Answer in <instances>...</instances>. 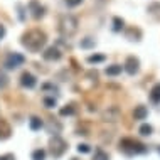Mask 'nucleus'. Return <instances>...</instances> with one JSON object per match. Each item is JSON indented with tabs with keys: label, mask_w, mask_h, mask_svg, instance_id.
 Returning <instances> with one entry per match:
<instances>
[{
	"label": "nucleus",
	"mask_w": 160,
	"mask_h": 160,
	"mask_svg": "<svg viewBox=\"0 0 160 160\" xmlns=\"http://www.w3.org/2000/svg\"><path fill=\"white\" fill-rule=\"evenodd\" d=\"M29 127H31V130H41L42 128V120L39 118V116H32L31 120H29Z\"/></svg>",
	"instance_id": "obj_16"
},
{
	"label": "nucleus",
	"mask_w": 160,
	"mask_h": 160,
	"mask_svg": "<svg viewBox=\"0 0 160 160\" xmlns=\"http://www.w3.org/2000/svg\"><path fill=\"white\" fill-rule=\"evenodd\" d=\"M158 153H160V147H158Z\"/></svg>",
	"instance_id": "obj_30"
},
{
	"label": "nucleus",
	"mask_w": 160,
	"mask_h": 160,
	"mask_svg": "<svg viewBox=\"0 0 160 160\" xmlns=\"http://www.w3.org/2000/svg\"><path fill=\"white\" fill-rule=\"evenodd\" d=\"M5 32H7V31H5V25L0 24V41H2L3 37H5Z\"/></svg>",
	"instance_id": "obj_28"
},
{
	"label": "nucleus",
	"mask_w": 160,
	"mask_h": 160,
	"mask_svg": "<svg viewBox=\"0 0 160 160\" xmlns=\"http://www.w3.org/2000/svg\"><path fill=\"white\" fill-rule=\"evenodd\" d=\"M150 99H152L153 103H160V83H157L152 88V91H150Z\"/></svg>",
	"instance_id": "obj_15"
},
{
	"label": "nucleus",
	"mask_w": 160,
	"mask_h": 160,
	"mask_svg": "<svg viewBox=\"0 0 160 160\" xmlns=\"http://www.w3.org/2000/svg\"><path fill=\"white\" fill-rule=\"evenodd\" d=\"M93 160H110V155H108L105 150L96 148V150H94V157H93Z\"/></svg>",
	"instance_id": "obj_18"
},
{
	"label": "nucleus",
	"mask_w": 160,
	"mask_h": 160,
	"mask_svg": "<svg viewBox=\"0 0 160 160\" xmlns=\"http://www.w3.org/2000/svg\"><path fill=\"white\" fill-rule=\"evenodd\" d=\"M61 56H62V52L56 46L47 47L44 52H42V58H44L46 61H59V59H61Z\"/></svg>",
	"instance_id": "obj_7"
},
{
	"label": "nucleus",
	"mask_w": 160,
	"mask_h": 160,
	"mask_svg": "<svg viewBox=\"0 0 160 160\" xmlns=\"http://www.w3.org/2000/svg\"><path fill=\"white\" fill-rule=\"evenodd\" d=\"M44 106H46V108H54V106H56V98H54V96H51V98L46 96V98H44Z\"/></svg>",
	"instance_id": "obj_22"
},
{
	"label": "nucleus",
	"mask_w": 160,
	"mask_h": 160,
	"mask_svg": "<svg viewBox=\"0 0 160 160\" xmlns=\"http://www.w3.org/2000/svg\"><path fill=\"white\" fill-rule=\"evenodd\" d=\"M138 132H140V135H143V137H150L152 135V132H153V128L150 127V125H142L140 127V130H138Z\"/></svg>",
	"instance_id": "obj_20"
},
{
	"label": "nucleus",
	"mask_w": 160,
	"mask_h": 160,
	"mask_svg": "<svg viewBox=\"0 0 160 160\" xmlns=\"http://www.w3.org/2000/svg\"><path fill=\"white\" fill-rule=\"evenodd\" d=\"M122 71H123V66H120V64H111V66L106 68L105 72H106L108 76H118Z\"/></svg>",
	"instance_id": "obj_13"
},
{
	"label": "nucleus",
	"mask_w": 160,
	"mask_h": 160,
	"mask_svg": "<svg viewBox=\"0 0 160 160\" xmlns=\"http://www.w3.org/2000/svg\"><path fill=\"white\" fill-rule=\"evenodd\" d=\"M147 116H148V110H147V106H137L135 110H133V118L135 120H145Z\"/></svg>",
	"instance_id": "obj_11"
},
{
	"label": "nucleus",
	"mask_w": 160,
	"mask_h": 160,
	"mask_svg": "<svg viewBox=\"0 0 160 160\" xmlns=\"http://www.w3.org/2000/svg\"><path fill=\"white\" fill-rule=\"evenodd\" d=\"M0 160H15V157L12 153H5V155H0Z\"/></svg>",
	"instance_id": "obj_27"
},
{
	"label": "nucleus",
	"mask_w": 160,
	"mask_h": 160,
	"mask_svg": "<svg viewBox=\"0 0 160 160\" xmlns=\"http://www.w3.org/2000/svg\"><path fill=\"white\" fill-rule=\"evenodd\" d=\"M8 137H10V127L3 120H0V140H5Z\"/></svg>",
	"instance_id": "obj_12"
},
{
	"label": "nucleus",
	"mask_w": 160,
	"mask_h": 160,
	"mask_svg": "<svg viewBox=\"0 0 160 160\" xmlns=\"http://www.w3.org/2000/svg\"><path fill=\"white\" fill-rule=\"evenodd\" d=\"M94 46H96V41L93 37H84L79 42V47H83V49H93Z\"/></svg>",
	"instance_id": "obj_14"
},
{
	"label": "nucleus",
	"mask_w": 160,
	"mask_h": 160,
	"mask_svg": "<svg viewBox=\"0 0 160 160\" xmlns=\"http://www.w3.org/2000/svg\"><path fill=\"white\" fill-rule=\"evenodd\" d=\"M71 160H79V158H71Z\"/></svg>",
	"instance_id": "obj_29"
},
{
	"label": "nucleus",
	"mask_w": 160,
	"mask_h": 160,
	"mask_svg": "<svg viewBox=\"0 0 160 160\" xmlns=\"http://www.w3.org/2000/svg\"><path fill=\"white\" fill-rule=\"evenodd\" d=\"M74 106H72V105H68L66 108H62V110H61V115L62 116H66V115H74Z\"/></svg>",
	"instance_id": "obj_24"
},
{
	"label": "nucleus",
	"mask_w": 160,
	"mask_h": 160,
	"mask_svg": "<svg viewBox=\"0 0 160 160\" xmlns=\"http://www.w3.org/2000/svg\"><path fill=\"white\" fill-rule=\"evenodd\" d=\"M51 155H52L54 158H59V157H62L64 152L68 150V143H66V140L64 138H61L59 135H56L54 138H51Z\"/></svg>",
	"instance_id": "obj_4"
},
{
	"label": "nucleus",
	"mask_w": 160,
	"mask_h": 160,
	"mask_svg": "<svg viewBox=\"0 0 160 160\" xmlns=\"http://www.w3.org/2000/svg\"><path fill=\"white\" fill-rule=\"evenodd\" d=\"M25 62V58L20 52H10L5 58V68L7 69H17V68H20L22 64Z\"/></svg>",
	"instance_id": "obj_5"
},
{
	"label": "nucleus",
	"mask_w": 160,
	"mask_h": 160,
	"mask_svg": "<svg viewBox=\"0 0 160 160\" xmlns=\"http://www.w3.org/2000/svg\"><path fill=\"white\" fill-rule=\"evenodd\" d=\"M64 3H66L68 7H78L83 3V0H64Z\"/></svg>",
	"instance_id": "obj_26"
},
{
	"label": "nucleus",
	"mask_w": 160,
	"mask_h": 160,
	"mask_svg": "<svg viewBox=\"0 0 160 160\" xmlns=\"http://www.w3.org/2000/svg\"><path fill=\"white\" fill-rule=\"evenodd\" d=\"M78 152L79 153H89L91 148H89V145H86V143H79L78 145Z\"/></svg>",
	"instance_id": "obj_25"
},
{
	"label": "nucleus",
	"mask_w": 160,
	"mask_h": 160,
	"mask_svg": "<svg viewBox=\"0 0 160 160\" xmlns=\"http://www.w3.org/2000/svg\"><path fill=\"white\" fill-rule=\"evenodd\" d=\"M103 120H105V122H111V123L118 122L120 120V110L116 106H110L105 113H103Z\"/></svg>",
	"instance_id": "obj_8"
},
{
	"label": "nucleus",
	"mask_w": 160,
	"mask_h": 160,
	"mask_svg": "<svg viewBox=\"0 0 160 160\" xmlns=\"http://www.w3.org/2000/svg\"><path fill=\"white\" fill-rule=\"evenodd\" d=\"M103 61H105V56H103V54H94V56H89V58H88V62H91V64L103 62Z\"/></svg>",
	"instance_id": "obj_21"
},
{
	"label": "nucleus",
	"mask_w": 160,
	"mask_h": 160,
	"mask_svg": "<svg viewBox=\"0 0 160 160\" xmlns=\"http://www.w3.org/2000/svg\"><path fill=\"white\" fill-rule=\"evenodd\" d=\"M123 69L130 76H135L138 72V69H140V61H138L135 56H130V58H127V61L123 64Z\"/></svg>",
	"instance_id": "obj_6"
},
{
	"label": "nucleus",
	"mask_w": 160,
	"mask_h": 160,
	"mask_svg": "<svg viewBox=\"0 0 160 160\" xmlns=\"http://www.w3.org/2000/svg\"><path fill=\"white\" fill-rule=\"evenodd\" d=\"M125 27V20L120 19V17H113V31L115 32H122Z\"/></svg>",
	"instance_id": "obj_17"
},
{
	"label": "nucleus",
	"mask_w": 160,
	"mask_h": 160,
	"mask_svg": "<svg viewBox=\"0 0 160 160\" xmlns=\"http://www.w3.org/2000/svg\"><path fill=\"white\" fill-rule=\"evenodd\" d=\"M20 84H22L24 88H27V89H32L34 86L37 84V79H36L34 74H31V72H24V74L20 76Z\"/></svg>",
	"instance_id": "obj_10"
},
{
	"label": "nucleus",
	"mask_w": 160,
	"mask_h": 160,
	"mask_svg": "<svg viewBox=\"0 0 160 160\" xmlns=\"http://www.w3.org/2000/svg\"><path fill=\"white\" fill-rule=\"evenodd\" d=\"M46 41H47L46 34L42 31H39V29H32V31L25 32L22 36V46L27 47L32 52H39L46 46Z\"/></svg>",
	"instance_id": "obj_1"
},
{
	"label": "nucleus",
	"mask_w": 160,
	"mask_h": 160,
	"mask_svg": "<svg viewBox=\"0 0 160 160\" xmlns=\"http://www.w3.org/2000/svg\"><path fill=\"white\" fill-rule=\"evenodd\" d=\"M120 150L127 155H138V153H145L147 147L142 145L140 142H135L133 138H123L120 142Z\"/></svg>",
	"instance_id": "obj_2"
},
{
	"label": "nucleus",
	"mask_w": 160,
	"mask_h": 160,
	"mask_svg": "<svg viewBox=\"0 0 160 160\" xmlns=\"http://www.w3.org/2000/svg\"><path fill=\"white\" fill-rule=\"evenodd\" d=\"M29 10H31V15L34 17V19H41V17L44 15V7H42L37 0L29 2Z\"/></svg>",
	"instance_id": "obj_9"
},
{
	"label": "nucleus",
	"mask_w": 160,
	"mask_h": 160,
	"mask_svg": "<svg viewBox=\"0 0 160 160\" xmlns=\"http://www.w3.org/2000/svg\"><path fill=\"white\" fill-rule=\"evenodd\" d=\"M7 84H8V78H7V74H5L3 71H0V89L5 88Z\"/></svg>",
	"instance_id": "obj_23"
},
{
	"label": "nucleus",
	"mask_w": 160,
	"mask_h": 160,
	"mask_svg": "<svg viewBox=\"0 0 160 160\" xmlns=\"http://www.w3.org/2000/svg\"><path fill=\"white\" fill-rule=\"evenodd\" d=\"M78 31V19L74 15H62L61 20H59V32L62 36H72Z\"/></svg>",
	"instance_id": "obj_3"
},
{
	"label": "nucleus",
	"mask_w": 160,
	"mask_h": 160,
	"mask_svg": "<svg viewBox=\"0 0 160 160\" xmlns=\"http://www.w3.org/2000/svg\"><path fill=\"white\" fill-rule=\"evenodd\" d=\"M32 160H46V150L44 148H37L32 152Z\"/></svg>",
	"instance_id": "obj_19"
}]
</instances>
